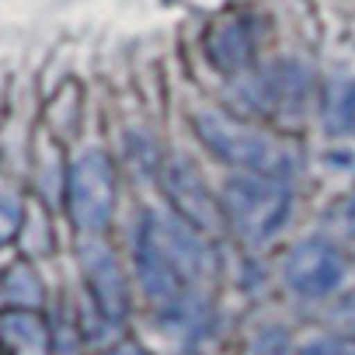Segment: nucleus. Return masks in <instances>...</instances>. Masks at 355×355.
I'll use <instances>...</instances> for the list:
<instances>
[{
  "mask_svg": "<svg viewBox=\"0 0 355 355\" xmlns=\"http://www.w3.org/2000/svg\"><path fill=\"white\" fill-rule=\"evenodd\" d=\"M293 196L279 174H244L223 192V209L230 227L244 244H265L275 237L289 216Z\"/></svg>",
  "mask_w": 355,
  "mask_h": 355,
  "instance_id": "7ed1b4c3",
  "label": "nucleus"
},
{
  "mask_svg": "<svg viewBox=\"0 0 355 355\" xmlns=\"http://www.w3.org/2000/svg\"><path fill=\"white\" fill-rule=\"evenodd\" d=\"M345 279V261L327 241H303L286 258V282L303 296H327Z\"/></svg>",
  "mask_w": 355,
  "mask_h": 355,
  "instance_id": "39448f33",
  "label": "nucleus"
},
{
  "mask_svg": "<svg viewBox=\"0 0 355 355\" xmlns=\"http://www.w3.org/2000/svg\"><path fill=\"white\" fill-rule=\"evenodd\" d=\"M80 265H84V275H87V286L101 306V313L115 324L125 317V282H122V272L112 258V251L105 244H84L80 248Z\"/></svg>",
  "mask_w": 355,
  "mask_h": 355,
  "instance_id": "423d86ee",
  "label": "nucleus"
},
{
  "mask_svg": "<svg viewBox=\"0 0 355 355\" xmlns=\"http://www.w3.org/2000/svg\"><path fill=\"white\" fill-rule=\"evenodd\" d=\"M355 122V80H341L327 94V125L348 129Z\"/></svg>",
  "mask_w": 355,
  "mask_h": 355,
  "instance_id": "9d476101",
  "label": "nucleus"
},
{
  "mask_svg": "<svg viewBox=\"0 0 355 355\" xmlns=\"http://www.w3.org/2000/svg\"><path fill=\"white\" fill-rule=\"evenodd\" d=\"M248 355H289V338H286V331L265 327V331L251 341Z\"/></svg>",
  "mask_w": 355,
  "mask_h": 355,
  "instance_id": "ddd939ff",
  "label": "nucleus"
},
{
  "mask_svg": "<svg viewBox=\"0 0 355 355\" xmlns=\"http://www.w3.org/2000/svg\"><path fill=\"white\" fill-rule=\"evenodd\" d=\"M108 355H146L139 345H119V348H112Z\"/></svg>",
  "mask_w": 355,
  "mask_h": 355,
  "instance_id": "2eb2a0df",
  "label": "nucleus"
},
{
  "mask_svg": "<svg viewBox=\"0 0 355 355\" xmlns=\"http://www.w3.org/2000/svg\"><path fill=\"white\" fill-rule=\"evenodd\" d=\"M341 313H345V320H348V324H355V296L345 303V310H341Z\"/></svg>",
  "mask_w": 355,
  "mask_h": 355,
  "instance_id": "dca6fc26",
  "label": "nucleus"
},
{
  "mask_svg": "<svg viewBox=\"0 0 355 355\" xmlns=\"http://www.w3.org/2000/svg\"><path fill=\"white\" fill-rule=\"evenodd\" d=\"M21 227V199L8 189H0V244H8Z\"/></svg>",
  "mask_w": 355,
  "mask_h": 355,
  "instance_id": "f8f14e48",
  "label": "nucleus"
},
{
  "mask_svg": "<svg viewBox=\"0 0 355 355\" xmlns=\"http://www.w3.org/2000/svg\"><path fill=\"white\" fill-rule=\"evenodd\" d=\"M0 355H46V327L28 310L0 320Z\"/></svg>",
  "mask_w": 355,
  "mask_h": 355,
  "instance_id": "6e6552de",
  "label": "nucleus"
},
{
  "mask_svg": "<svg viewBox=\"0 0 355 355\" xmlns=\"http://www.w3.org/2000/svg\"><path fill=\"white\" fill-rule=\"evenodd\" d=\"M196 129L202 136V143L227 164L248 171V174H279L286 178L289 167H293V153L265 136L261 129L254 125H244L223 112H199L196 115Z\"/></svg>",
  "mask_w": 355,
  "mask_h": 355,
  "instance_id": "f03ea898",
  "label": "nucleus"
},
{
  "mask_svg": "<svg viewBox=\"0 0 355 355\" xmlns=\"http://www.w3.org/2000/svg\"><path fill=\"white\" fill-rule=\"evenodd\" d=\"M8 300L15 306H39L42 286H39V279H35V272L28 265H15L8 272Z\"/></svg>",
  "mask_w": 355,
  "mask_h": 355,
  "instance_id": "9b49d317",
  "label": "nucleus"
},
{
  "mask_svg": "<svg viewBox=\"0 0 355 355\" xmlns=\"http://www.w3.org/2000/svg\"><path fill=\"white\" fill-rule=\"evenodd\" d=\"M213 42H220V46H213V53H216L213 60H216L220 67H237V63H244V56L251 53V39L244 35L241 25H223Z\"/></svg>",
  "mask_w": 355,
  "mask_h": 355,
  "instance_id": "1a4fd4ad",
  "label": "nucleus"
},
{
  "mask_svg": "<svg viewBox=\"0 0 355 355\" xmlns=\"http://www.w3.org/2000/svg\"><path fill=\"white\" fill-rule=\"evenodd\" d=\"M67 202L70 216L80 230H101L115 206V174L105 153L87 150L73 160L70 182H67Z\"/></svg>",
  "mask_w": 355,
  "mask_h": 355,
  "instance_id": "20e7f679",
  "label": "nucleus"
},
{
  "mask_svg": "<svg viewBox=\"0 0 355 355\" xmlns=\"http://www.w3.org/2000/svg\"><path fill=\"white\" fill-rule=\"evenodd\" d=\"M167 189H171V196L182 202V209H185V216L196 223V227H213V220H216V206H213V199L206 196V189H202V182L185 167V164H174L171 171H167Z\"/></svg>",
  "mask_w": 355,
  "mask_h": 355,
  "instance_id": "0eeeda50",
  "label": "nucleus"
},
{
  "mask_svg": "<svg viewBox=\"0 0 355 355\" xmlns=\"http://www.w3.org/2000/svg\"><path fill=\"white\" fill-rule=\"evenodd\" d=\"M341 220H345V227H348V230H355V196L345 202V209H341Z\"/></svg>",
  "mask_w": 355,
  "mask_h": 355,
  "instance_id": "4468645a",
  "label": "nucleus"
},
{
  "mask_svg": "<svg viewBox=\"0 0 355 355\" xmlns=\"http://www.w3.org/2000/svg\"><path fill=\"white\" fill-rule=\"evenodd\" d=\"M136 268L150 303L182 327V334L202 327L206 303L199 296V282L209 279L213 258L192 223L164 209H150L136 241Z\"/></svg>",
  "mask_w": 355,
  "mask_h": 355,
  "instance_id": "f257e3e1",
  "label": "nucleus"
}]
</instances>
